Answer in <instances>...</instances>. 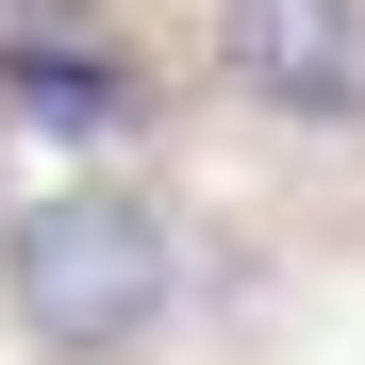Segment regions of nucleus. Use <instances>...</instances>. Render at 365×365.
I'll return each instance as SVG.
<instances>
[{
	"label": "nucleus",
	"mask_w": 365,
	"mask_h": 365,
	"mask_svg": "<svg viewBox=\"0 0 365 365\" xmlns=\"http://www.w3.org/2000/svg\"><path fill=\"white\" fill-rule=\"evenodd\" d=\"M0 299H17V332L50 365H116L166 332L182 299V232L133 200V182H50V200L0 216Z\"/></svg>",
	"instance_id": "f257e3e1"
},
{
	"label": "nucleus",
	"mask_w": 365,
	"mask_h": 365,
	"mask_svg": "<svg viewBox=\"0 0 365 365\" xmlns=\"http://www.w3.org/2000/svg\"><path fill=\"white\" fill-rule=\"evenodd\" d=\"M0 67H17L34 116H116V83H100V50H83V34H67V50H50V34H0Z\"/></svg>",
	"instance_id": "7ed1b4c3"
},
{
	"label": "nucleus",
	"mask_w": 365,
	"mask_h": 365,
	"mask_svg": "<svg viewBox=\"0 0 365 365\" xmlns=\"http://www.w3.org/2000/svg\"><path fill=\"white\" fill-rule=\"evenodd\" d=\"M216 67L266 116H365V0H216Z\"/></svg>",
	"instance_id": "f03ea898"
}]
</instances>
